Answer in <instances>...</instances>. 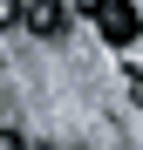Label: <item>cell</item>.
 I'll return each mask as SVG.
<instances>
[{
  "instance_id": "1",
  "label": "cell",
  "mask_w": 143,
  "mask_h": 150,
  "mask_svg": "<svg viewBox=\"0 0 143 150\" xmlns=\"http://www.w3.org/2000/svg\"><path fill=\"white\" fill-rule=\"evenodd\" d=\"M95 28H102V41H109V48H130V41L143 34V7H136V0H102Z\"/></svg>"
},
{
  "instance_id": "2",
  "label": "cell",
  "mask_w": 143,
  "mask_h": 150,
  "mask_svg": "<svg viewBox=\"0 0 143 150\" xmlns=\"http://www.w3.org/2000/svg\"><path fill=\"white\" fill-rule=\"evenodd\" d=\"M20 28H34L41 41H61V34H68V0H27Z\"/></svg>"
},
{
  "instance_id": "3",
  "label": "cell",
  "mask_w": 143,
  "mask_h": 150,
  "mask_svg": "<svg viewBox=\"0 0 143 150\" xmlns=\"http://www.w3.org/2000/svg\"><path fill=\"white\" fill-rule=\"evenodd\" d=\"M20 14H27V0H0V34H7V28H20Z\"/></svg>"
},
{
  "instance_id": "4",
  "label": "cell",
  "mask_w": 143,
  "mask_h": 150,
  "mask_svg": "<svg viewBox=\"0 0 143 150\" xmlns=\"http://www.w3.org/2000/svg\"><path fill=\"white\" fill-rule=\"evenodd\" d=\"M68 14H89V21H95V14H102V0H68Z\"/></svg>"
},
{
  "instance_id": "5",
  "label": "cell",
  "mask_w": 143,
  "mask_h": 150,
  "mask_svg": "<svg viewBox=\"0 0 143 150\" xmlns=\"http://www.w3.org/2000/svg\"><path fill=\"white\" fill-rule=\"evenodd\" d=\"M0 150H27V137L20 130H0Z\"/></svg>"
},
{
  "instance_id": "6",
  "label": "cell",
  "mask_w": 143,
  "mask_h": 150,
  "mask_svg": "<svg viewBox=\"0 0 143 150\" xmlns=\"http://www.w3.org/2000/svg\"><path fill=\"white\" fill-rule=\"evenodd\" d=\"M130 103H136V109H143V68H136V75H130Z\"/></svg>"
},
{
  "instance_id": "7",
  "label": "cell",
  "mask_w": 143,
  "mask_h": 150,
  "mask_svg": "<svg viewBox=\"0 0 143 150\" xmlns=\"http://www.w3.org/2000/svg\"><path fill=\"white\" fill-rule=\"evenodd\" d=\"M27 150H55V143H27Z\"/></svg>"
},
{
  "instance_id": "8",
  "label": "cell",
  "mask_w": 143,
  "mask_h": 150,
  "mask_svg": "<svg viewBox=\"0 0 143 150\" xmlns=\"http://www.w3.org/2000/svg\"><path fill=\"white\" fill-rule=\"evenodd\" d=\"M136 7H143V0H136Z\"/></svg>"
}]
</instances>
